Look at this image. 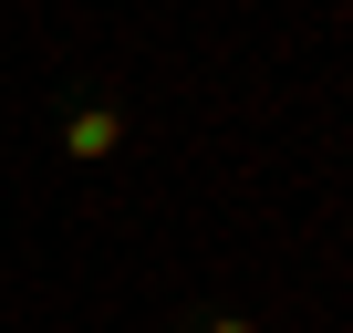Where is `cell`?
Instances as JSON below:
<instances>
[{
	"instance_id": "6da1fadb",
	"label": "cell",
	"mask_w": 353,
	"mask_h": 333,
	"mask_svg": "<svg viewBox=\"0 0 353 333\" xmlns=\"http://www.w3.org/2000/svg\"><path fill=\"white\" fill-rule=\"evenodd\" d=\"M114 146H125L114 115H73V156H114Z\"/></svg>"
},
{
	"instance_id": "7a4b0ae2",
	"label": "cell",
	"mask_w": 353,
	"mask_h": 333,
	"mask_svg": "<svg viewBox=\"0 0 353 333\" xmlns=\"http://www.w3.org/2000/svg\"><path fill=\"white\" fill-rule=\"evenodd\" d=\"M219 333H250V323H219Z\"/></svg>"
}]
</instances>
